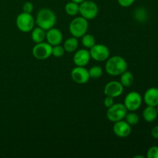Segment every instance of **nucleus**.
Here are the masks:
<instances>
[{"mask_svg":"<svg viewBox=\"0 0 158 158\" xmlns=\"http://www.w3.org/2000/svg\"><path fill=\"white\" fill-rule=\"evenodd\" d=\"M134 16L139 22H144L148 19V12L143 8H138L134 12Z\"/></svg>","mask_w":158,"mask_h":158,"instance_id":"nucleus-24","label":"nucleus"},{"mask_svg":"<svg viewBox=\"0 0 158 158\" xmlns=\"http://www.w3.org/2000/svg\"><path fill=\"white\" fill-rule=\"evenodd\" d=\"M103 103H104V106H106V108L110 107V106H112L114 104V97H109V96H106V98L104 99Z\"/></svg>","mask_w":158,"mask_h":158,"instance_id":"nucleus-29","label":"nucleus"},{"mask_svg":"<svg viewBox=\"0 0 158 158\" xmlns=\"http://www.w3.org/2000/svg\"><path fill=\"white\" fill-rule=\"evenodd\" d=\"M79 46V41L78 38L73 36L70 38L67 39L66 41L63 43V48H64L65 51L67 52H73L77 49Z\"/></svg>","mask_w":158,"mask_h":158,"instance_id":"nucleus-18","label":"nucleus"},{"mask_svg":"<svg viewBox=\"0 0 158 158\" xmlns=\"http://www.w3.org/2000/svg\"><path fill=\"white\" fill-rule=\"evenodd\" d=\"M156 107H157V115H158V105L157 106H156Z\"/></svg>","mask_w":158,"mask_h":158,"instance_id":"nucleus-33","label":"nucleus"},{"mask_svg":"<svg viewBox=\"0 0 158 158\" xmlns=\"http://www.w3.org/2000/svg\"><path fill=\"white\" fill-rule=\"evenodd\" d=\"M124 119L131 126H134V125L137 124L139 123V120H140L139 116L134 112L129 113V114L127 113Z\"/></svg>","mask_w":158,"mask_h":158,"instance_id":"nucleus-23","label":"nucleus"},{"mask_svg":"<svg viewBox=\"0 0 158 158\" xmlns=\"http://www.w3.org/2000/svg\"><path fill=\"white\" fill-rule=\"evenodd\" d=\"M52 46L47 42H42V43H35L34 47L32 48V55L36 60H44L48 59L52 56Z\"/></svg>","mask_w":158,"mask_h":158,"instance_id":"nucleus-7","label":"nucleus"},{"mask_svg":"<svg viewBox=\"0 0 158 158\" xmlns=\"http://www.w3.org/2000/svg\"><path fill=\"white\" fill-rule=\"evenodd\" d=\"M65 12L69 16H75L80 13V4L74 2H69L65 6Z\"/></svg>","mask_w":158,"mask_h":158,"instance_id":"nucleus-20","label":"nucleus"},{"mask_svg":"<svg viewBox=\"0 0 158 158\" xmlns=\"http://www.w3.org/2000/svg\"><path fill=\"white\" fill-rule=\"evenodd\" d=\"M142 101H143V99H142L141 95L139 93L134 91V92L129 93L125 97L123 105L128 111L134 112L140 107Z\"/></svg>","mask_w":158,"mask_h":158,"instance_id":"nucleus-8","label":"nucleus"},{"mask_svg":"<svg viewBox=\"0 0 158 158\" xmlns=\"http://www.w3.org/2000/svg\"><path fill=\"white\" fill-rule=\"evenodd\" d=\"M35 21L31 13L23 12L17 16L16 26L23 32H29L35 27Z\"/></svg>","mask_w":158,"mask_h":158,"instance_id":"nucleus-4","label":"nucleus"},{"mask_svg":"<svg viewBox=\"0 0 158 158\" xmlns=\"http://www.w3.org/2000/svg\"><path fill=\"white\" fill-rule=\"evenodd\" d=\"M91 58L97 62L106 61L110 57V49L103 44H95L89 49Z\"/></svg>","mask_w":158,"mask_h":158,"instance_id":"nucleus-9","label":"nucleus"},{"mask_svg":"<svg viewBox=\"0 0 158 158\" xmlns=\"http://www.w3.org/2000/svg\"><path fill=\"white\" fill-rule=\"evenodd\" d=\"M148 158H158V147L153 146L148 149L147 152Z\"/></svg>","mask_w":158,"mask_h":158,"instance_id":"nucleus-26","label":"nucleus"},{"mask_svg":"<svg viewBox=\"0 0 158 158\" xmlns=\"http://www.w3.org/2000/svg\"><path fill=\"white\" fill-rule=\"evenodd\" d=\"M33 5H32V3L30 2H25L24 4H23V12H28V13H32V11H33Z\"/></svg>","mask_w":158,"mask_h":158,"instance_id":"nucleus-27","label":"nucleus"},{"mask_svg":"<svg viewBox=\"0 0 158 158\" xmlns=\"http://www.w3.org/2000/svg\"><path fill=\"white\" fill-rule=\"evenodd\" d=\"M127 110L122 103H114L112 106L108 108L106 111V117L110 121L115 123L123 120L127 114Z\"/></svg>","mask_w":158,"mask_h":158,"instance_id":"nucleus-6","label":"nucleus"},{"mask_svg":"<svg viewBox=\"0 0 158 158\" xmlns=\"http://www.w3.org/2000/svg\"><path fill=\"white\" fill-rule=\"evenodd\" d=\"M72 2H74L76 3H78V4H80L81 2H83V1H85V0H71Z\"/></svg>","mask_w":158,"mask_h":158,"instance_id":"nucleus-31","label":"nucleus"},{"mask_svg":"<svg viewBox=\"0 0 158 158\" xmlns=\"http://www.w3.org/2000/svg\"><path fill=\"white\" fill-rule=\"evenodd\" d=\"M71 78L78 84H85L90 79L89 70L85 66H76L71 71Z\"/></svg>","mask_w":158,"mask_h":158,"instance_id":"nucleus-10","label":"nucleus"},{"mask_svg":"<svg viewBox=\"0 0 158 158\" xmlns=\"http://www.w3.org/2000/svg\"><path fill=\"white\" fill-rule=\"evenodd\" d=\"M35 23L39 27L47 31L54 27L56 23V16L51 9L44 8L40 9L37 13Z\"/></svg>","mask_w":158,"mask_h":158,"instance_id":"nucleus-2","label":"nucleus"},{"mask_svg":"<svg viewBox=\"0 0 158 158\" xmlns=\"http://www.w3.org/2000/svg\"><path fill=\"white\" fill-rule=\"evenodd\" d=\"M140 157V158H143V156H140V155H138V156H135V157Z\"/></svg>","mask_w":158,"mask_h":158,"instance_id":"nucleus-32","label":"nucleus"},{"mask_svg":"<svg viewBox=\"0 0 158 158\" xmlns=\"http://www.w3.org/2000/svg\"><path fill=\"white\" fill-rule=\"evenodd\" d=\"M46 40L52 46L60 45L63 40V33L60 29L52 27L46 32Z\"/></svg>","mask_w":158,"mask_h":158,"instance_id":"nucleus-13","label":"nucleus"},{"mask_svg":"<svg viewBox=\"0 0 158 158\" xmlns=\"http://www.w3.org/2000/svg\"><path fill=\"white\" fill-rule=\"evenodd\" d=\"M65 49L63 46H61L60 45L52 46V55L55 57H61L65 54Z\"/></svg>","mask_w":158,"mask_h":158,"instance_id":"nucleus-25","label":"nucleus"},{"mask_svg":"<svg viewBox=\"0 0 158 158\" xmlns=\"http://www.w3.org/2000/svg\"><path fill=\"white\" fill-rule=\"evenodd\" d=\"M81 38L82 45H83V47H85L86 49H90L91 47H93V46L96 44L95 38H94V35H91V34L86 33L85 35H83Z\"/></svg>","mask_w":158,"mask_h":158,"instance_id":"nucleus-21","label":"nucleus"},{"mask_svg":"<svg viewBox=\"0 0 158 158\" xmlns=\"http://www.w3.org/2000/svg\"><path fill=\"white\" fill-rule=\"evenodd\" d=\"M89 23L87 19L82 16L76 17L70 22L69 30L71 35L76 38H81L87 32Z\"/></svg>","mask_w":158,"mask_h":158,"instance_id":"nucleus-3","label":"nucleus"},{"mask_svg":"<svg viewBox=\"0 0 158 158\" xmlns=\"http://www.w3.org/2000/svg\"><path fill=\"white\" fill-rule=\"evenodd\" d=\"M117 1H118L119 5H120V6L127 8L132 6L136 0H117Z\"/></svg>","mask_w":158,"mask_h":158,"instance_id":"nucleus-28","label":"nucleus"},{"mask_svg":"<svg viewBox=\"0 0 158 158\" xmlns=\"http://www.w3.org/2000/svg\"><path fill=\"white\" fill-rule=\"evenodd\" d=\"M103 92L106 96L112 97L114 98L118 97L123 94V86L118 81H110L104 86Z\"/></svg>","mask_w":158,"mask_h":158,"instance_id":"nucleus-11","label":"nucleus"},{"mask_svg":"<svg viewBox=\"0 0 158 158\" xmlns=\"http://www.w3.org/2000/svg\"><path fill=\"white\" fill-rule=\"evenodd\" d=\"M113 131L114 134L118 137H128L131 133V126L125 120H123L120 121H117L114 123L113 127Z\"/></svg>","mask_w":158,"mask_h":158,"instance_id":"nucleus-12","label":"nucleus"},{"mask_svg":"<svg viewBox=\"0 0 158 158\" xmlns=\"http://www.w3.org/2000/svg\"><path fill=\"white\" fill-rule=\"evenodd\" d=\"M31 38L35 43H42L46 39V30L39 27V26L34 27L32 30Z\"/></svg>","mask_w":158,"mask_h":158,"instance_id":"nucleus-17","label":"nucleus"},{"mask_svg":"<svg viewBox=\"0 0 158 158\" xmlns=\"http://www.w3.org/2000/svg\"><path fill=\"white\" fill-rule=\"evenodd\" d=\"M89 74L90 78L99 79L103 75V69L99 66H94L89 69Z\"/></svg>","mask_w":158,"mask_h":158,"instance_id":"nucleus-22","label":"nucleus"},{"mask_svg":"<svg viewBox=\"0 0 158 158\" xmlns=\"http://www.w3.org/2000/svg\"><path fill=\"white\" fill-rule=\"evenodd\" d=\"M99 13L98 6L94 1L85 0L80 4V14L86 19H94Z\"/></svg>","mask_w":158,"mask_h":158,"instance_id":"nucleus-5","label":"nucleus"},{"mask_svg":"<svg viewBox=\"0 0 158 158\" xmlns=\"http://www.w3.org/2000/svg\"><path fill=\"white\" fill-rule=\"evenodd\" d=\"M134 81V75L132 74V73L130 72V71L126 70L125 72H123V73L120 75V82L122 85L123 86V87H129L131 85L133 84Z\"/></svg>","mask_w":158,"mask_h":158,"instance_id":"nucleus-19","label":"nucleus"},{"mask_svg":"<svg viewBox=\"0 0 158 158\" xmlns=\"http://www.w3.org/2000/svg\"><path fill=\"white\" fill-rule=\"evenodd\" d=\"M105 70L110 76H120L127 70L128 64L124 58L120 56L109 57L106 60Z\"/></svg>","mask_w":158,"mask_h":158,"instance_id":"nucleus-1","label":"nucleus"},{"mask_svg":"<svg viewBox=\"0 0 158 158\" xmlns=\"http://www.w3.org/2000/svg\"><path fill=\"white\" fill-rule=\"evenodd\" d=\"M91 56L86 49H79L73 56V63L77 66H85L89 63Z\"/></svg>","mask_w":158,"mask_h":158,"instance_id":"nucleus-14","label":"nucleus"},{"mask_svg":"<svg viewBox=\"0 0 158 158\" xmlns=\"http://www.w3.org/2000/svg\"><path fill=\"white\" fill-rule=\"evenodd\" d=\"M151 136L154 137V139L158 140V125L154 127L151 130Z\"/></svg>","mask_w":158,"mask_h":158,"instance_id":"nucleus-30","label":"nucleus"},{"mask_svg":"<svg viewBox=\"0 0 158 158\" xmlns=\"http://www.w3.org/2000/svg\"><path fill=\"white\" fill-rule=\"evenodd\" d=\"M157 108L155 106H148L143 111V117L145 121L152 123L157 117Z\"/></svg>","mask_w":158,"mask_h":158,"instance_id":"nucleus-16","label":"nucleus"},{"mask_svg":"<svg viewBox=\"0 0 158 158\" xmlns=\"http://www.w3.org/2000/svg\"><path fill=\"white\" fill-rule=\"evenodd\" d=\"M143 100L148 106H157L158 105V88L151 87L145 92Z\"/></svg>","mask_w":158,"mask_h":158,"instance_id":"nucleus-15","label":"nucleus"}]
</instances>
